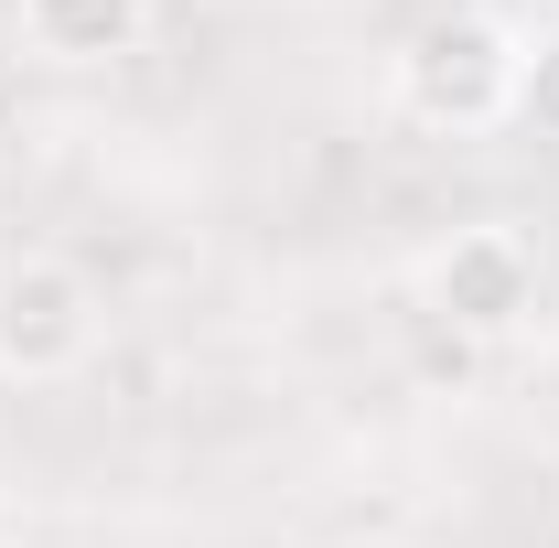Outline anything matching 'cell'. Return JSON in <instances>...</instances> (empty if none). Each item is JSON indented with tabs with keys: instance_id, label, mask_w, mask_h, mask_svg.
I'll return each instance as SVG.
<instances>
[{
	"instance_id": "1",
	"label": "cell",
	"mask_w": 559,
	"mask_h": 548,
	"mask_svg": "<svg viewBox=\"0 0 559 548\" xmlns=\"http://www.w3.org/2000/svg\"><path fill=\"white\" fill-rule=\"evenodd\" d=\"M516 75H527V44L495 22V11H441L399 44V119L441 140H474L495 119H516Z\"/></svg>"
},
{
	"instance_id": "2",
	"label": "cell",
	"mask_w": 559,
	"mask_h": 548,
	"mask_svg": "<svg viewBox=\"0 0 559 548\" xmlns=\"http://www.w3.org/2000/svg\"><path fill=\"white\" fill-rule=\"evenodd\" d=\"M97 355V290L75 259H11L0 270V377L55 388Z\"/></svg>"
},
{
	"instance_id": "3",
	"label": "cell",
	"mask_w": 559,
	"mask_h": 548,
	"mask_svg": "<svg viewBox=\"0 0 559 548\" xmlns=\"http://www.w3.org/2000/svg\"><path fill=\"white\" fill-rule=\"evenodd\" d=\"M419 301H430V323H441V334L495 344V334H516V323L538 312V259H527L506 226H463L452 248H430Z\"/></svg>"
},
{
	"instance_id": "4",
	"label": "cell",
	"mask_w": 559,
	"mask_h": 548,
	"mask_svg": "<svg viewBox=\"0 0 559 548\" xmlns=\"http://www.w3.org/2000/svg\"><path fill=\"white\" fill-rule=\"evenodd\" d=\"M22 33L55 65H108L151 33V0H22Z\"/></svg>"
},
{
	"instance_id": "5",
	"label": "cell",
	"mask_w": 559,
	"mask_h": 548,
	"mask_svg": "<svg viewBox=\"0 0 559 548\" xmlns=\"http://www.w3.org/2000/svg\"><path fill=\"white\" fill-rule=\"evenodd\" d=\"M516 119L559 130V44H527V75H516Z\"/></svg>"
},
{
	"instance_id": "6",
	"label": "cell",
	"mask_w": 559,
	"mask_h": 548,
	"mask_svg": "<svg viewBox=\"0 0 559 548\" xmlns=\"http://www.w3.org/2000/svg\"><path fill=\"white\" fill-rule=\"evenodd\" d=\"M345 548H409V538H345Z\"/></svg>"
}]
</instances>
